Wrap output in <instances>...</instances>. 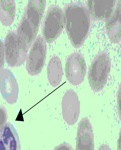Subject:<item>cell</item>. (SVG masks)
I'll return each instance as SVG.
<instances>
[{"label": "cell", "instance_id": "cell-1", "mask_svg": "<svg viewBox=\"0 0 121 150\" xmlns=\"http://www.w3.org/2000/svg\"><path fill=\"white\" fill-rule=\"evenodd\" d=\"M65 21L69 37L74 45L83 42L89 29L90 13L83 6L71 5L65 10Z\"/></svg>", "mask_w": 121, "mask_h": 150}, {"label": "cell", "instance_id": "cell-2", "mask_svg": "<svg viewBox=\"0 0 121 150\" xmlns=\"http://www.w3.org/2000/svg\"><path fill=\"white\" fill-rule=\"evenodd\" d=\"M108 56L102 54L98 56L91 64L88 73L90 86L95 91L101 90L105 85L110 69Z\"/></svg>", "mask_w": 121, "mask_h": 150}, {"label": "cell", "instance_id": "cell-3", "mask_svg": "<svg viewBox=\"0 0 121 150\" xmlns=\"http://www.w3.org/2000/svg\"><path fill=\"white\" fill-rule=\"evenodd\" d=\"M17 35L10 33L6 42V59L8 64L11 67H18L25 61L28 47Z\"/></svg>", "mask_w": 121, "mask_h": 150}, {"label": "cell", "instance_id": "cell-4", "mask_svg": "<svg viewBox=\"0 0 121 150\" xmlns=\"http://www.w3.org/2000/svg\"><path fill=\"white\" fill-rule=\"evenodd\" d=\"M46 44L40 37L37 39L26 59V69L32 76L40 74L44 65L45 59Z\"/></svg>", "mask_w": 121, "mask_h": 150}, {"label": "cell", "instance_id": "cell-5", "mask_svg": "<svg viewBox=\"0 0 121 150\" xmlns=\"http://www.w3.org/2000/svg\"><path fill=\"white\" fill-rule=\"evenodd\" d=\"M80 102L76 93L73 90L66 91L62 98V110L63 117L69 125L74 124L80 113Z\"/></svg>", "mask_w": 121, "mask_h": 150}, {"label": "cell", "instance_id": "cell-6", "mask_svg": "<svg viewBox=\"0 0 121 150\" xmlns=\"http://www.w3.org/2000/svg\"><path fill=\"white\" fill-rule=\"evenodd\" d=\"M86 72V64L80 55L74 54L70 56L66 63L65 73L70 83L74 86L80 84L84 80Z\"/></svg>", "mask_w": 121, "mask_h": 150}, {"label": "cell", "instance_id": "cell-7", "mask_svg": "<svg viewBox=\"0 0 121 150\" xmlns=\"http://www.w3.org/2000/svg\"><path fill=\"white\" fill-rule=\"evenodd\" d=\"M64 15L58 8H52L47 14L45 21L43 34L46 40L50 42L59 34L62 28Z\"/></svg>", "mask_w": 121, "mask_h": 150}, {"label": "cell", "instance_id": "cell-8", "mask_svg": "<svg viewBox=\"0 0 121 150\" xmlns=\"http://www.w3.org/2000/svg\"><path fill=\"white\" fill-rule=\"evenodd\" d=\"M0 84L2 95L8 103L13 104L17 101L19 88L17 81L9 70H3L0 75Z\"/></svg>", "mask_w": 121, "mask_h": 150}, {"label": "cell", "instance_id": "cell-9", "mask_svg": "<svg viewBox=\"0 0 121 150\" xmlns=\"http://www.w3.org/2000/svg\"><path fill=\"white\" fill-rule=\"evenodd\" d=\"M78 130L76 150H93L92 128L87 118H83L81 120Z\"/></svg>", "mask_w": 121, "mask_h": 150}, {"label": "cell", "instance_id": "cell-10", "mask_svg": "<svg viewBox=\"0 0 121 150\" xmlns=\"http://www.w3.org/2000/svg\"><path fill=\"white\" fill-rule=\"evenodd\" d=\"M114 3L113 0L88 1L89 11L97 18H109L113 11Z\"/></svg>", "mask_w": 121, "mask_h": 150}, {"label": "cell", "instance_id": "cell-11", "mask_svg": "<svg viewBox=\"0 0 121 150\" xmlns=\"http://www.w3.org/2000/svg\"><path fill=\"white\" fill-rule=\"evenodd\" d=\"M47 78L51 86L56 87L59 85L63 75L62 64L57 57H54L50 60L47 67Z\"/></svg>", "mask_w": 121, "mask_h": 150}, {"label": "cell", "instance_id": "cell-12", "mask_svg": "<svg viewBox=\"0 0 121 150\" xmlns=\"http://www.w3.org/2000/svg\"><path fill=\"white\" fill-rule=\"evenodd\" d=\"M117 6L113 14L109 17L106 22V29L110 40L118 42L120 39V6Z\"/></svg>", "mask_w": 121, "mask_h": 150}, {"label": "cell", "instance_id": "cell-13", "mask_svg": "<svg viewBox=\"0 0 121 150\" xmlns=\"http://www.w3.org/2000/svg\"><path fill=\"white\" fill-rule=\"evenodd\" d=\"M55 150H73V149L68 144L64 143L58 146Z\"/></svg>", "mask_w": 121, "mask_h": 150}, {"label": "cell", "instance_id": "cell-14", "mask_svg": "<svg viewBox=\"0 0 121 150\" xmlns=\"http://www.w3.org/2000/svg\"><path fill=\"white\" fill-rule=\"evenodd\" d=\"M118 107L119 113L121 114V89L120 88L118 91Z\"/></svg>", "mask_w": 121, "mask_h": 150}, {"label": "cell", "instance_id": "cell-15", "mask_svg": "<svg viewBox=\"0 0 121 150\" xmlns=\"http://www.w3.org/2000/svg\"><path fill=\"white\" fill-rule=\"evenodd\" d=\"M98 150H111L110 147L106 145H101Z\"/></svg>", "mask_w": 121, "mask_h": 150}]
</instances>
